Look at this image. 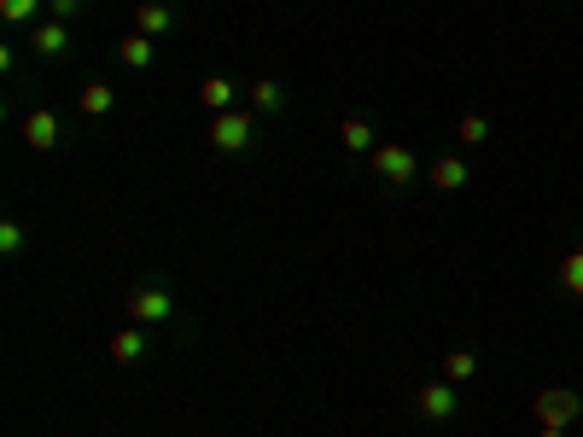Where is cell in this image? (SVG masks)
<instances>
[{"label":"cell","instance_id":"1","mask_svg":"<svg viewBox=\"0 0 583 437\" xmlns=\"http://www.w3.org/2000/svg\"><path fill=\"white\" fill-rule=\"evenodd\" d=\"M251 129H257V123H251L245 111H216L205 140L216 146V152H245V146H251Z\"/></svg>","mask_w":583,"mask_h":437},{"label":"cell","instance_id":"2","mask_svg":"<svg viewBox=\"0 0 583 437\" xmlns=\"http://www.w3.org/2000/svg\"><path fill=\"white\" fill-rule=\"evenodd\" d=\"M123 309H129V321H135V327H158V321H170V315H175V298H170V292H158V286H135Z\"/></svg>","mask_w":583,"mask_h":437},{"label":"cell","instance_id":"3","mask_svg":"<svg viewBox=\"0 0 583 437\" xmlns=\"http://www.w3.org/2000/svg\"><path fill=\"white\" fill-rule=\"evenodd\" d=\"M537 420H543V426H572V420H578L583 414V397L578 391H537Z\"/></svg>","mask_w":583,"mask_h":437},{"label":"cell","instance_id":"4","mask_svg":"<svg viewBox=\"0 0 583 437\" xmlns=\"http://www.w3.org/2000/svg\"><path fill=\"white\" fill-rule=\"evenodd\" d=\"M374 175L379 181H391V187L414 181V152L409 146H374Z\"/></svg>","mask_w":583,"mask_h":437},{"label":"cell","instance_id":"5","mask_svg":"<svg viewBox=\"0 0 583 437\" xmlns=\"http://www.w3.org/2000/svg\"><path fill=\"white\" fill-rule=\"evenodd\" d=\"M414 408H420L426 420H449L461 403H455V385H449V379H432V385H420V391H414Z\"/></svg>","mask_w":583,"mask_h":437},{"label":"cell","instance_id":"6","mask_svg":"<svg viewBox=\"0 0 583 437\" xmlns=\"http://www.w3.org/2000/svg\"><path fill=\"white\" fill-rule=\"evenodd\" d=\"M53 140H59V117H53V111H30V117H24V146H30V152H47Z\"/></svg>","mask_w":583,"mask_h":437},{"label":"cell","instance_id":"7","mask_svg":"<svg viewBox=\"0 0 583 437\" xmlns=\"http://www.w3.org/2000/svg\"><path fill=\"white\" fill-rule=\"evenodd\" d=\"M35 41V53H41V59H59V53H65L70 47V30H65V18H53V24H41V30L30 35Z\"/></svg>","mask_w":583,"mask_h":437},{"label":"cell","instance_id":"8","mask_svg":"<svg viewBox=\"0 0 583 437\" xmlns=\"http://www.w3.org/2000/svg\"><path fill=\"white\" fill-rule=\"evenodd\" d=\"M135 30L140 35H164V30H175V12L164 6V0H146V6L135 12Z\"/></svg>","mask_w":583,"mask_h":437},{"label":"cell","instance_id":"9","mask_svg":"<svg viewBox=\"0 0 583 437\" xmlns=\"http://www.w3.org/2000/svg\"><path fill=\"white\" fill-rule=\"evenodd\" d=\"M140 356H146V338H140L135 321H129L123 333H111V362H123V368H129V362H140Z\"/></svg>","mask_w":583,"mask_h":437},{"label":"cell","instance_id":"10","mask_svg":"<svg viewBox=\"0 0 583 437\" xmlns=\"http://www.w3.org/2000/svg\"><path fill=\"white\" fill-rule=\"evenodd\" d=\"M339 140H344V152H374V123L344 117V123H339Z\"/></svg>","mask_w":583,"mask_h":437},{"label":"cell","instance_id":"11","mask_svg":"<svg viewBox=\"0 0 583 437\" xmlns=\"http://www.w3.org/2000/svg\"><path fill=\"white\" fill-rule=\"evenodd\" d=\"M117 59H123V65H129V70H146V65H152V35H123V47H117Z\"/></svg>","mask_w":583,"mask_h":437},{"label":"cell","instance_id":"12","mask_svg":"<svg viewBox=\"0 0 583 437\" xmlns=\"http://www.w3.org/2000/svg\"><path fill=\"white\" fill-rule=\"evenodd\" d=\"M432 187L461 193V187H467V164H461V158H438V164H432Z\"/></svg>","mask_w":583,"mask_h":437},{"label":"cell","instance_id":"13","mask_svg":"<svg viewBox=\"0 0 583 437\" xmlns=\"http://www.w3.org/2000/svg\"><path fill=\"white\" fill-rule=\"evenodd\" d=\"M111 105H117L111 82H82V111H88V117H105Z\"/></svg>","mask_w":583,"mask_h":437},{"label":"cell","instance_id":"14","mask_svg":"<svg viewBox=\"0 0 583 437\" xmlns=\"http://www.w3.org/2000/svg\"><path fill=\"white\" fill-rule=\"evenodd\" d=\"M473 373H479V356H473V350H449L444 356V379L449 385H461V379H473Z\"/></svg>","mask_w":583,"mask_h":437},{"label":"cell","instance_id":"15","mask_svg":"<svg viewBox=\"0 0 583 437\" xmlns=\"http://www.w3.org/2000/svg\"><path fill=\"white\" fill-rule=\"evenodd\" d=\"M199 100H205L210 111H228V105H234V82H228V76H210L205 88H199Z\"/></svg>","mask_w":583,"mask_h":437},{"label":"cell","instance_id":"16","mask_svg":"<svg viewBox=\"0 0 583 437\" xmlns=\"http://www.w3.org/2000/svg\"><path fill=\"white\" fill-rule=\"evenodd\" d=\"M560 286H566L572 298H583V251H566V257H560Z\"/></svg>","mask_w":583,"mask_h":437},{"label":"cell","instance_id":"17","mask_svg":"<svg viewBox=\"0 0 583 437\" xmlns=\"http://www.w3.org/2000/svg\"><path fill=\"white\" fill-rule=\"evenodd\" d=\"M455 135L467 140V146H484V140H490V123H484L479 111H467V117H461V123H455Z\"/></svg>","mask_w":583,"mask_h":437},{"label":"cell","instance_id":"18","mask_svg":"<svg viewBox=\"0 0 583 437\" xmlns=\"http://www.w3.org/2000/svg\"><path fill=\"white\" fill-rule=\"evenodd\" d=\"M251 105H257V111H275L280 105V82H251Z\"/></svg>","mask_w":583,"mask_h":437},{"label":"cell","instance_id":"19","mask_svg":"<svg viewBox=\"0 0 583 437\" xmlns=\"http://www.w3.org/2000/svg\"><path fill=\"white\" fill-rule=\"evenodd\" d=\"M35 6H41V0H0V18H6V24H24V18H35Z\"/></svg>","mask_w":583,"mask_h":437},{"label":"cell","instance_id":"20","mask_svg":"<svg viewBox=\"0 0 583 437\" xmlns=\"http://www.w3.org/2000/svg\"><path fill=\"white\" fill-rule=\"evenodd\" d=\"M0 251H6V257L24 251V228H18V222H0Z\"/></svg>","mask_w":583,"mask_h":437},{"label":"cell","instance_id":"21","mask_svg":"<svg viewBox=\"0 0 583 437\" xmlns=\"http://www.w3.org/2000/svg\"><path fill=\"white\" fill-rule=\"evenodd\" d=\"M47 6H53V18H70V12H76L82 0H47Z\"/></svg>","mask_w":583,"mask_h":437},{"label":"cell","instance_id":"22","mask_svg":"<svg viewBox=\"0 0 583 437\" xmlns=\"http://www.w3.org/2000/svg\"><path fill=\"white\" fill-rule=\"evenodd\" d=\"M537 437H566V426H543V432H537Z\"/></svg>","mask_w":583,"mask_h":437}]
</instances>
